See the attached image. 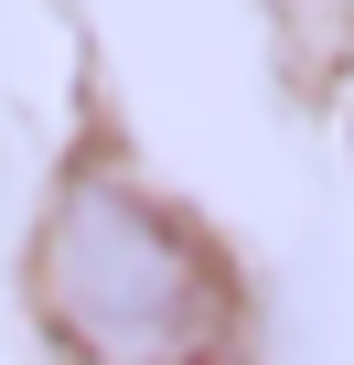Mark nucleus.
Returning a JSON list of instances; mask_svg holds the SVG:
<instances>
[{"label":"nucleus","mask_w":354,"mask_h":365,"mask_svg":"<svg viewBox=\"0 0 354 365\" xmlns=\"http://www.w3.org/2000/svg\"><path fill=\"white\" fill-rule=\"evenodd\" d=\"M43 322L76 344V365H204L226 344V279L215 247L150 205L129 172H76L33 237Z\"/></svg>","instance_id":"obj_1"}]
</instances>
